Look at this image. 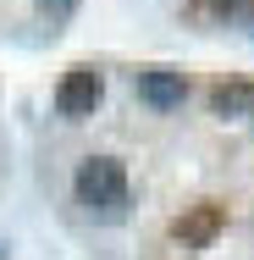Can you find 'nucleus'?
<instances>
[{
	"mask_svg": "<svg viewBox=\"0 0 254 260\" xmlns=\"http://www.w3.org/2000/svg\"><path fill=\"white\" fill-rule=\"evenodd\" d=\"M72 194L89 216H122L127 205V166L116 155H89L72 172Z\"/></svg>",
	"mask_w": 254,
	"mask_h": 260,
	"instance_id": "obj_1",
	"label": "nucleus"
},
{
	"mask_svg": "<svg viewBox=\"0 0 254 260\" xmlns=\"http://www.w3.org/2000/svg\"><path fill=\"white\" fill-rule=\"evenodd\" d=\"M105 100V72L100 67H66L61 72V83H55V111L61 116H94Z\"/></svg>",
	"mask_w": 254,
	"mask_h": 260,
	"instance_id": "obj_2",
	"label": "nucleus"
},
{
	"mask_svg": "<svg viewBox=\"0 0 254 260\" xmlns=\"http://www.w3.org/2000/svg\"><path fill=\"white\" fill-rule=\"evenodd\" d=\"M221 233H227V205H215V200H199V205H188L171 221V238L183 249H210Z\"/></svg>",
	"mask_w": 254,
	"mask_h": 260,
	"instance_id": "obj_3",
	"label": "nucleus"
},
{
	"mask_svg": "<svg viewBox=\"0 0 254 260\" xmlns=\"http://www.w3.org/2000/svg\"><path fill=\"white\" fill-rule=\"evenodd\" d=\"M133 94H138V105H150V111H177V105L188 100V78L177 67H144L133 78Z\"/></svg>",
	"mask_w": 254,
	"mask_h": 260,
	"instance_id": "obj_4",
	"label": "nucleus"
},
{
	"mask_svg": "<svg viewBox=\"0 0 254 260\" xmlns=\"http://www.w3.org/2000/svg\"><path fill=\"white\" fill-rule=\"evenodd\" d=\"M210 111L215 116H254V83H243V78L215 83L210 89Z\"/></svg>",
	"mask_w": 254,
	"mask_h": 260,
	"instance_id": "obj_5",
	"label": "nucleus"
},
{
	"mask_svg": "<svg viewBox=\"0 0 254 260\" xmlns=\"http://www.w3.org/2000/svg\"><path fill=\"white\" fill-rule=\"evenodd\" d=\"M78 6H83V0H33V11H39V22H45V28H66V22H72V17H78Z\"/></svg>",
	"mask_w": 254,
	"mask_h": 260,
	"instance_id": "obj_6",
	"label": "nucleus"
},
{
	"mask_svg": "<svg viewBox=\"0 0 254 260\" xmlns=\"http://www.w3.org/2000/svg\"><path fill=\"white\" fill-rule=\"evenodd\" d=\"M204 17H215V22H243L254 11V0H199Z\"/></svg>",
	"mask_w": 254,
	"mask_h": 260,
	"instance_id": "obj_7",
	"label": "nucleus"
},
{
	"mask_svg": "<svg viewBox=\"0 0 254 260\" xmlns=\"http://www.w3.org/2000/svg\"><path fill=\"white\" fill-rule=\"evenodd\" d=\"M243 28H249V34H254V11H249V17H243Z\"/></svg>",
	"mask_w": 254,
	"mask_h": 260,
	"instance_id": "obj_8",
	"label": "nucleus"
},
{
	"mask_svg": "<svg viewBox=\"0 0 254 260\" xmlns=\"http://www.w3.org/2000/svg\"><path fill=\"white\" fill-rule=\"evenodd\" d=\"M0 260H6V244H0Z\"/></svg>",
	"mask_w": 254,
	"mask_h": 260,
	"instance_id": "obj_9",
	"label": "nucleus"
},
{
	"mask_svg": "<svg viewBox=\"0 0 254 260\" xmlns=\"http://www.w3.org/2000/svg\"><path fill=\"white\" fill-rule=\"evenodd\" d=\"M249 122H254V116H249Z\"/></svg>",
	"mask_w": 254,
	"mask_h": 260,
	"instance_id": "obj_10",
	"label": "nucleus"
}]
</instances>
